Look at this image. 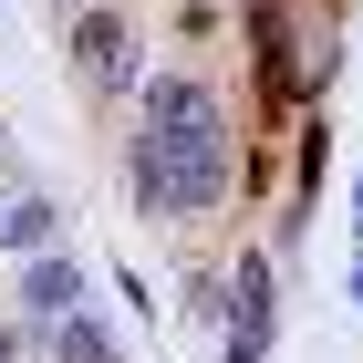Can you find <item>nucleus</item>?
<instances>
[{
	"label": "nucleus",
	"mask_w": 363,
	"mask_h": 363,
	"mask_svg": "<svg viewBox=\"0 0 363 363\" xmlns=\"http://www.w3.org/2000/svg\"><path fill=\"white\" fill-rule=\"evenodd\" d=\"M228 177H239V135H135L125 145V197H135V218H208L228 208Z\"/></svg>",
	"instance_id": "nucleus-1"
},
{
	"label": "nucleus",
	"mask_w": 363,
	"mask_h": 363,
	"mask_svg": "<svg viewBox=\"0 0 363 363\" xmlns=\"http://www.w3.org/2000/svg\"><path fill=\"white\" fill-rule=\"evenodd\" d=\"M62 52H73V84H84L94 104H125V94L145 84V73H135V21H125L114 0H94V11L62 21Z\"/></svg>",
	"instance_id": "nucleus-2"
},
{
	"label": "nucleus",
	"mask_w": 363,
	"mask_h": 363,
	"mask_svg": "<svg viewBox=\"0 0 363 363\" xmlns=\"http://www.w3.org/2000/svg\"><path fill=\"white\" fill-rule=\"evenodd\" d=\"M135 135H167V145L228 135V104H218V84H197V73H145L135 84Z\"/></svg>",
	"instance_id": "nucleus-3"
},
{
	"label": "nucleus",
	"mask_w": 363,
	"mask_h": 363,
	"mask_svg": "<svg viewBox=\"0 0 363 363\" xmlns=\"http://www.w3.org/2000/svg\"><path fill=\"white\" fill-rule=\"evenodd\" d=\"M228 333L270 353V333H280V280H270V250H239V259H228Z\"/></svg>",
	"instance_id": "nucleus-4"
},
{
	"label": "nucleus",
	"mask_w": 363,
	"mask_h": 363,
	"mask_svg": "<svg viewBox=\"0 0 363 363\" xmlns=\"http://www.w3.org/2000/svg\"><path fill=\"white\" fill-rule=\"evenodd\" d=\"M21 311L52 333V322H73L84 311V259L73 250H42V259H21Z\"/></svg>",
	"instance_id": "nucleus-5"
},
{
	"label": "nucleus",
	"mask_w": 363,
	"mask_h": 363,
	"mask_svg": "<svg viewBox=\"0 0 363 363\" xmlns=\"http://www.w3.org/2000/svg\"><path fill=\"white\" fill-rule=\"evenodd\" d=\"M0 250H21V259L62 250V208L52 197H11V208H0Z\"/></svg>",
	"instance_id": "nucleus-6"
},
{
	"label": "nucleus",
	"mask_w": 363,
	"mask_h": 363,
	"mask_svg": "<svg viewBox=\"0 0 363 363\" xmlns=\"http://www.w3.org/2000/svg\"><path fill=\"white\" fill-rule=\"evenodd\" d=\"M42 353H52V363H114V333L94 322V311H73V322H52V333H42Z\"/></svg>",
	"instance_id": "nucleus-7"
},
{
	"label": "nucleus",
	"mask_w": 363,
	"mask_h": 363,
	"mask_svg": "<svg viewBox=\"0 0 363 363\" xmlns=\"http://www.w3.org/2000/svg\"><path fill=\"white\" fill-rule=\"evenodd\" d=\"M218 363H270L259 342H239V333H218Z\"/></svg>",
	"instance_id": "nucleus-8"
},
{
	"label": "nucleus",
	"mask_w": 363,
	"mask_h": 363,
	"mask_svg": "<svg viewBox=\"0 0 363 363\" xmlns=\"http://www.w3.org/2000/svg\"><path fill=\"white\" fill-rule=\"evenodd\" d=\"M31 353V342H21V322H0V363H21Z\"/></svg>",
	"instance_id": "nucleus-9"
},
{
	"label": "nucleus",
	"mask_w": 363,
	"mask_h": 363,
	"mask_svg": "<svg viewBox=\"0 0 363 363\" xmlns=\"http://www.w3.org/2000/svg\"><path fill=\"white\" fill-rule=\"evenodd\" d=\"M52 11H62V21H73V11H94V0H52Z\"/></svg>",
	"instance_id": "nucleus-10"
},
{
	"label": "nucleus",
	"mask_w": 363,
	"mask_h": 363,
	"mask_svg": "<svg viewBox=\"0 0 363 363\" xmlns=\"http://www.w3.org/2000/svg\"><path fill=\"white\" fill-rule=\"evenodd\" d=\"M0 208H11V197H0Z\"/></svg>",
	"instance_id": "nucleus-11"
}]
</instances>
